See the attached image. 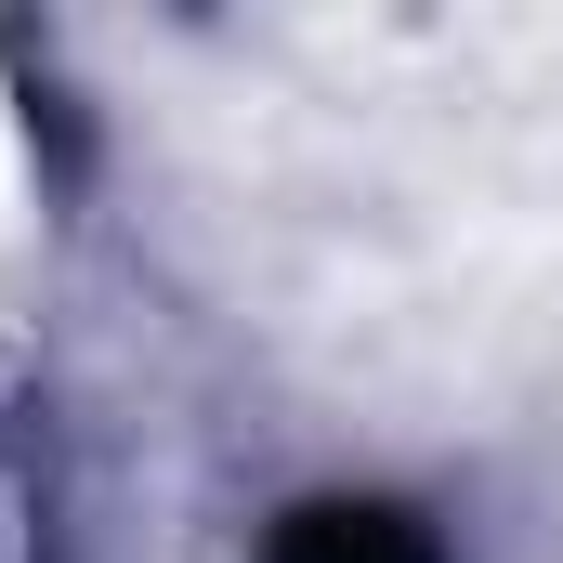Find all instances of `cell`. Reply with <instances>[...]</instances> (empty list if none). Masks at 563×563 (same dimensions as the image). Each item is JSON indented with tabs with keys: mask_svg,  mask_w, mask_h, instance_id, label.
Returning a JSON list of instances; mask_svg holds the SVG:
<instances>
[{
	"mask_svg": "<svg viewBox=\"0 0 563 563\" xmlns=\"http://www.w3.org/2000/svg\"><path fill=\"white\" fill-rule=\"evenodd\" d=\"M250 563H472L459 551V525L407 498V485H301L263 511V538Z\"/></svg>",
	"mask_w": 563,
	"mask_h": 563,
	"instance_id": "cell-1",
	"label": "cell"
}]
</instances>
